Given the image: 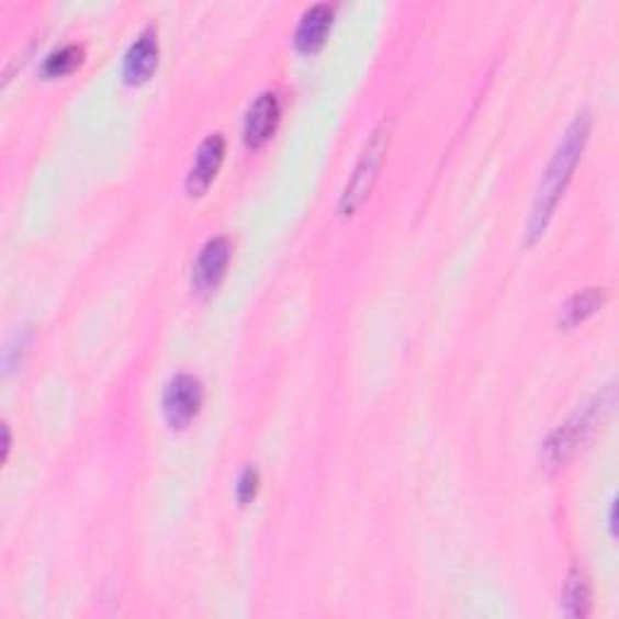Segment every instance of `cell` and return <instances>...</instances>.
I'll return each mask as SVG.
<instances>
[{
	"mask_svg": "<svg viewBox=\"0 0 619 619\" xmlns=\"http://www.w3.org/2000/svg\"><path fill=\"white\" fill-rule=\"evenodd\" d=\"M588 134H590V114L581 112L574 122L569 124L562 143H559L552 155L550 168H547L542 177L538 196H534V204H532L530 221H528V243L538 240L547 225H550L559 199L564 196L571 177H574V170L583 155V148H586Z\"/></svg>",
	"mask_w": 619,
	"mask_h": 619,
	"instance_id": "6da1fadb",
	"label": "cell"
},
{
	"mask_svg": "<svg viewBox=\"0 0 619 619\" xmlns=\"http://www.w3.org/2000/svg\"><path fill=\"white\" fill-rule=\"evenodd\" d=\"M387 148H390V124L383 122L373 131V136L368 138L361 158L356 162L347 187H344V194L339 201L341 216H351V213L371 196L373 184L378 182V175L383 170Z\"/></svg>",
	"mask_w": 619,
	"mask_h": 619,
	"instance_id": "7a4b0ae2",
	"label": "cell"
},
{
	"mask_svg": "<svg viewBox=\"0 0 619 619\" xmlns=\"http://www.w3.org/2000/svg\"><path fill=\"white\" fill-rule=\"evenodd\" d=\"M603 404H605L603 397L586 404V407L576 412L569 421H564L550 438H547V443L542 446V460L547 468H562V464L574 458V452L581 448L583 440L590 436L593 424L598 421V414L607 409Z\"/></svg>",
	"mask_w": 619,
	"mask_h": 619,
	"instance_id": "3957f363",
	"label": "cell"
},
{
	"mask_svg": "<svg viewBox=\"0 0 619 619\" xmlns=\"http://www.w3.org/2000/svg\"><path fill=\"white\" fill-rule=\"evenodd\" d=\"M201 404H204V387H201L199 378L189 373L172 378L162 392V414L172 428L192 424Z\"/></svg>",
	"mask_w": 619,
	"mask_h": 619,
	"instance_id": "277c9868",
	"label": "cell"
},
{
	"mask_svg": "<svg viewBox=\"0 0 619 619\" xmlns=\"http://www.w3.org/2000/svg\"><path fill=\"white\" fill-rule=\"evenodd\" d=\"M230 240L228 237H213L201 247L199 259L194 265V289L199 293H211L218 289V283L225 277V269L230 265Z\"/></svg>",
	"mask_w": 619,
	"mask_h": 619,
	"instance_id": "5b68a950",
	"label": "cell"
},
{
	"mask_svg": "<svg viewBox=\"0 0 619 619\" xmlns=\"http://www.w3.org/2000/svg\"><path fill=\"white\" fill-rule=\"evenodd\" d=\"M281 116V104L277 92H261L249 104L245 116V143L249 148H261L273 136Z\"/></svg>",
	"mask_w": 619,
	"mask_h": 619,
	"instance_id": "8992f818",
	"label": "cell"
},
{
	"mask_svg": "<svg viewBox=\"0 0 619 619\" xmlns=\"http://www.w3.org/2000/svg\"><path fill=\"white\" fill-rule=\"evenodd\" d=\"M158 54H160L158 30L150 25L138 34L136 42L128 46V52L124 56L122 76L128 86H140V82H146L150 78L155 66H158Z\"/></svg>",
	"mask_w": 619,
	"mask_h": 619,
	"instance_id": "52a82bcc",
	"label": "cell"
},
{
	"mask_svg": "<svg viewBox=\"0 0 619 619\" xmlns=\"http://www.w3.org/2000/svg\"><path fill=\"white\" fill-rule=\"evenodd\" d=\"M223 155H225V138L221 134H211L204 143H201L192 170L187 175L189 194L192 196L206 194V189L211 187L213 180H216V175L221 170Z\"/></svg>",
	"mask_w": 619,
	"mask_h": 619,
	"instance_id": "ba28073f",
	"label": "cell"
},
{
	"mask_svg": "<svg viewBox=\"0 0 619 619\" xmlns=\"http://www.w3.org/2000/svg\"><path fill=\"white\" fill-rule=\"evenodd\" d=\"M331 18H335V10H331L329 3H317L313 8H307L295 30L297 49L305 54L317 52L319 46L325 44L327 32L331 30Z\"/></svg>",
	"mask_w": 619,
	"mask_h": 619,
	"instance_id": "9c48e42d",
	"label": "cell"
},
{
	"mask_svg": "<svg viewBox=\"0 0 619 619\" xmlns=\"http://www.w3.org/2000/svg\"><path fill=\"white\" fill-rule=\"evenodd\" d=\"M603 303H605V289H586L576 295H571L564 303L562 313H559V327L562 329L578 327L581 323H586L595 310H600Z\"/></svg>",
	"mask_w": 619,
	"mask_h": 619,
	"instance_id": "30bf717a",
	"label": "cell"
},
{
	"mask_svg": "<svg viewBox=\"0 0 619 619\" xmlns=\"http://www.w3.org/2000/svg\"><path fill=\"white\" fill-rule=\"evenodd\" d=\"M564 610L569 617H586L590 610V583L586 571L574 566L564 588Z\"/></svg>",
	"mask_w": 619,
	"mask_h": 619,
	"instance_id": "8fae6325",
	"label": "cell"
},
{
	"mask_svg": "<svg viewBox=\"0 0 619 619\" xmlns=\"http://www.w3.org/2000/svg\"><path fill=\"white\" fill-rule=\"evenodd\" d=\"M80 64H82V49L78 44H68V46H61V49H56L44 58L42 74L46 78H64L68 74H74V70Z\"/></svg>",
	"mask_w": 619,
	"mask_h": 619,
	"instance_id": "7c38bea8",
	"label": "cell"
},
{
	"mask_svg": "<svg viewBox=\"0 0 619 619\" xmlns=\"http://www.w3.org/2000/svg\"><path fill=\"white\" fill-rule=\"evenodd\" d=\"M257 489H259V470L257 468H247L240 474V480H237V489H235L237 492V502L249 504L257 496Z\"/></svg>",
	"mask_w": 619,
	"mask_h": 619,
	"instance_id": "4fadbf2b",
	"label": "cell"
},
{
	"mask_svg": "<svg viewBox=\"0 0 619 619\" xmlns=\"http://www.w3.org/2000/svg\"><path fill=\"white\" fill-rule=\"evenodd\" d=\"M8 452H10V428L3 426V460H8Z\"/></svg>",
	"mask_w": 619,
	"mask_h": 619,
	"instance_id": "5bb4252c",
	"label": "cell"
}]
</instances>
